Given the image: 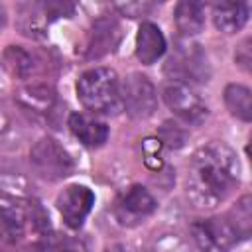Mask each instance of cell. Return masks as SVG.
Listing matches in <instances>:
<instances>
[{
	"instance_id": "cell-1",
	"label": "cell",
	"mask_w": 252,
	"mask_h": 252,
	"mask_svg": "<svg viewBox=\"0 0 252 252\" xmlns=\"http://www.w3.org/2000/svg\"><path fill=\"white\" fill-rule=\"evenodd\" d=\"M240 163L236 154L222 142L197 148L187 165L185 191L199 209H215L238 187Z\"/></svg>"
},
{
	"instance_id": "cell-2",
	"label": "cell",
	"mask_w": 252,
	"mask_h": 252,
	"mask_svg": "<svg viewBox=\"0 0 252 252\" xmlns=\"http://www.w3.org/2000/svg\"><path fill=\"white\" fill-rule=\"evenodd\" d=\"M77 96L91 112H116L120 110V79L110 67H94L77 79Z\"/></svg>"
},
{
	"instance_id": "cell-3",
	"label": "cell",
	"mask_w": 252,
	"mask_h": 252,
	"mask_svg": "<svg viewBox=\"0 0 252 252\" xmlns=\"http://www.w3.org/2000/svg\"><path fill=\"white\" fill-rule=\"evenodd\" d=\"M30 161L33 171L47 181L65 179L75 169V161L69 152L51 136H43L32 146Z\"/></svg>"
},
{
	"instance_id": "cell-4",
	"label": "cell",
	"mask_w": 252,
	"mask_h": 252,
	"mask_svg": "<svg viewBox=\"0 0 252 252\" xmlns=\"http://www.w3.org/2000/svg\"><path fill=\"white\" fill-rule=\"evenodd\" d=\"M120 102L132 118H148L158 108V93L154 83L142 73H130L120 81Z\"/></svg>"
},
{
	"instance_id": "cell-5",
	"label": "cell",
	"mask_w": 252,
	"mask_h": 252,
	"mask_svg": "<svg viewBox=\"0 0 252 252\" xmlns=\"http://www.w3.org/2000/svg\"><path fill=\"white\" fill-rule=\"evenodd\" d=\"M163 100L167 108L187 124H201L209 114V108L203 102V98L185 81L167 83L163 87Z\"/></svg>"
},
{
	"instance_id": "cell-6",
	"label": "cell",
	"mask_w": 252,
	"mask_h": 252,
	"mask_svg": "<svg viewBox=\"0 0 252 252\" xmlns=\"http://www.w3.org/2000/svg\"><path fill=\"white\" fill-rule=\"evenodd\" d=\"M165 73L171 81H207V57L197 43H179L165 63Z\"/></svg>"
},
{
	"instance_id": "cell-7",
	"label": "cell",
	"mask_w": 252,
	"mask_h": 252,
	"mask_svg": "<svg viewBox=\"0 0 252 252\" xmlns=\"http://www.w3.org/2000/svg\"><path fill=\"white\" fill-rule=\"evenodd\" d=\"M156 209H158V203L152 197V193L142 185H132L116 199L114 217L120 224L134 226L144 219H148Z\"/></svg>"
},
{
	"instance_id": "cell-8",
	"label": "cell",
	"mask_w": 252,
	"mask_h": 252,
	"mask_svg": "<svg viewBox=\"0 0 252 252\" xmlns=\"http://www.w3.org/2000/svg\"><path fill=\"white\" fill-rule=\"evenodd\" d=\"M191 236L203 250H228L236 244L238 236L226 217L201 219L191 224Z\"/></svg>"
},
{
	"instance_id": "cell-9",
	"label": "cell",
	"mask_w": 252,
	"mask_h": 252,
	"mask_svg": "<svg viewBox=\"0 0 252 252\" xmlns=\"http://www.w3.org/2000/svg\"><path fill=\"white\" fill-rule=\"evenodd\" d=\"M55 205L69 228H81L94 205V193L87 185H67L57 195Z\"/></svg>"
},
{
	"instance_id": "cell-10",
	"label": "cell",
	"mask_w": 252,
	"mask_h": 252,
	"mask_svg": "<svg viewBox=\"0 0 252 252\" xmlns=\"http://www.w3.org/2000/svg\"><path fill=\"white\" fill-rule=\"evenodd\" d=\"M28 226H32L28 205H20L10 197H0V242H20L26 236Z\"/></svg>"
},
{
	"instance_id": "cell-11",
	"label": "cell",
	"mask_w": 252,
	"mask_h": 252,
	"mask_svg": "<svg viewBox=\"0 0 252 252\" xmlns=\"http://www.w3.org/2000/svg\"><path fill=\"white\" fill-rule=\"evenodd\" d=\"M250 16L248 0H215L213 22L222 33H236L244 28Z\"/></svg>"
},
{
	"instance_id": "cell-12",
	"label": "cell",
	"mask_w": 252,
	"mask_h": 252,
	"mask_svg": "<svg viewBox=\"0 0 252 252\" xmlns=\"http://www.w3.org/2000/svg\"><path fill=\"white\" fill-rule=\"evenodd\" d=\"M122 39L120 24L112 18H98L93 26L91 39L87 45V55L91 59H98L106 53H112Z\"/></svg>"
},
{
	"instance_id": "cell-13",
	"label": "cell",
	"mask_w": 252,
	"mask_h": 252,
	"mask_svg": "<svg viewBox=\"0 0 252 252\" xmlns=\"http://www.w3.org/2000/svg\"><path fill=\"white\" fill-rule=\"evenodd\" d=\"M69 130L83 146L89 148H98L108 140V126L96 116L85 112H73L69 116Z\"/></svg>"
},
{
	"instance_id": "cell-14",
	"label": "cell",
	"mask_w": 252,
	"mask_h": 252,
	"mask_svg": "<svg viewBox=\"0 0 252 252\" xmlns=\"http://www.w3.org/2000/svg\"><path fill=\"white\" fill-rule=\"evenodd\" d=\"M165 37L161 30L152 22H142L136 33V57L144 65L156 63L165 53Z\"/></svg>"
},
{
	"instance_id": "cell-15",
	"label": "cell",
	"mask_w": 252,
	"mask_h": 252,
	"mask_svg": "<svg viewBox=\"0 0 252 252\" xmlns=\"http://www.w3.org/2000/svg\"><path fill=\"white\" fill-rule=\"evenodd\" d=\"M211 0H177L173 20L183 35H195L205 28V16Z\"/></svg>"
},
{
	"instance_id": "cell-16",
	"label": "cell",
	"mask_w": 252,
	"mask_h": 252,
	"mask_svg": "<svg viewBox=\"0 0 252 252\" xmlns=\"http://www.w3.org/2000/svg\"><path fill=\"white\" fill-rule=\"evenodd\" d=\"M49 18L45 16L41 4L37 0H30L26 2L16 18V26L20 30L22 35L32 37V39H43L47 35V26H49Z\"/></svg>"
},
{
	"instance_id": "cell-17",
	"label": "cell",
	"mask_w": 252,
	"mask_h": 252,
	"mask_svg": "<svg viewBox=\"0 0 252 252\" xmlns=\"http://www.w3.org/2000/svg\"><path fill=\"white\" fill-rule=\"evenodd\" d=\"M2 67L14 79H30L37 73V57L22 45H8L2 51Z\"/></svg>"
},
{
	"instance_id": "cell-18",
	"label": "cell",
	"mask_w": 252,
	"mask_h": 252,
	"mask_svg": "<svg viewBox=\"0 0 252 252\" xmlns=\"http://www.w3.org/2000/svg\"><path fill=\"white\" fill-rule=\"evenodd\" d=\"M18 100L32 112L35 114H49L53 112L55 108V102H57V96H55V91L49 87V85H39V83H33V85H26L18 91Z\"/></svg>"
},
{
	"instance_id": "cell-19",
	"label": "cell",
	"mask_w": 252,
	"mask_h": 252,
	"mask_svg": "<svg viewBox=\"0 0 252 252\" xmlns=\"http://www.w3.org/2000/svg\"><path fill=\"white\" fill-rule=\"evenodd\" d=\"M224 104L232 116H236L242 122L252 120V93L248 87L230 83L224 89Z\"/></svg>"
},
{
	"instance_id": "cell-20",
	"label": "cell",
	"mask_w": 252,
	"mask_h": 252,
	"mask_svg": "<svg viewBox=\"0 0 252 252\" xmlns=\"http://www.w3.org/2000/svg\"><path fill=\"white\" fill-rule=\"evenodd\" d=\"M226 220L234 228L238 238H248L252 234V199L250 195H244L236 201V205L228 211Z\"/></svg>"
},
{
	"instance_id": "cell-21",
	"label": "cell",
	"mask_w": 252,
	"mask_h": 252,
	"mask_svg": "<svg viewBox=\"0 0 252 252\" xmlns=\"http://www.w3.org/2000/svg\"><path fill=\"white\" fill-rule=\"evenodd\" d=\"M158 2H161V0H112L114 8H116L122 16L132 18V20L150 14V12L156 8Z\"/></svg>"
},
{
	"instance_id": "cell-22",
	"label": "cell",
	"mask_w": 252,
	"mask_h": 252,
	"mask_svg": "<svg viewBox=\"0 0 252 252\" xmlns=\"http://www.w3.org/2000/svg\"><path fill=\"white\" fill-rule=\"evenodd\" d=\"M45 12V16L49 18V22L59 20V18H71L77 10V2L75 0H37Z\"/></svg>"
},
{
	"instance_id": "cell-23",
	"label": "cell",
	"mask_w": 252,
	"mask_h": 252,
	"mask_svg": "<svg viewBox=\"0 0 252 252\" xmlns=\"http://www.w3.org/2000/svg\"><path fill=\"white\" fill-rule=\"evenodd\" d=\"M161 142V146H169V148H179L183 146V140H185V134L175 126V124H169V122H163V128H161V136L158 138Z\"/></svg>"
},
{
	"instance_id": "cell-24",
	"label": "cell",
	"mask_w": 252,
	"mask_h": 252,
	"mask_svg": "<svg viewBox=\"0 0 252 252\" xmlns=\"http://www.w3.org/2000/svg\"><path fill=\"white\" fill-rule=\"evenodd\" d=\"M234 61L238 67H242L244 71H250V63H252V51H250V37H246L234 51Z\"/></svg>"
},
{
	"instance_id": "cell-25",
	"label": "cell",
	"mask_w": 252,
	"mask_h": 252,
	"mask_svg": "<svg viewBox=\"0 0 252 252\" xmlns=\"http://www.w3.org/2000/svg\"><path fill=\"white\" fill-rule=\"evenodd\" d=\"M6 20H8V16H6V10H4V6L0 4V30H4V26H6Z\"/></svg>"
}]
</instances>
